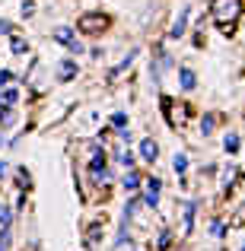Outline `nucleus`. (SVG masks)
<instances>
[{"instance_id":"nucleus-1","label":"nucleus","mask_w":245,"mask_h":251,"mask_svg":"<svg viewBox=\"0 0 245 251\" xmlns=\"http://www.w3.org/2000/svg\"><path fill=\"white\" fill-rule=\"evenodd\" d=\"M239 13H242V0H214V19L226 35L233 32V23L239 19Z\"/></svg>"},{"instance_id":"nucleus-2","label":"nucleus","mask_w":245,"mask_h":251,"mask_svg":"<svg viewBox=\"0 0 245 251\" xmlns=\"http://www.w3.org/2000/svg\"><path fill=\"white\" fill-rule=\"evenodd\" d=\"M77 29L86 32V35H99V32L109 29V16H105V13H83L80 23H77Z\"/></svg>"},{"instance_id":"nucleus-3","label":"nucleus","mask_w":245,"mask_h":251,"mask_svg":"<svg viewBox=\"0 0 245 251\" xmlns=\"http://www.w3.org/2000/svg\"><path fill=\"white\" fill-rule=\"evenodd\" d=\"M188 16H191V6H185L182 10V16L172 23V32H169V38H182L185 35V25H188Z\"/></svg>"},{"instance_id":"nucleus-4","label":"nucleus","mask_w":245,"mask_h":251,"mask_svg":"<svg viewBox=\"0 0 245 251\" xmlns=\"http://www.w3.org/2000/svg\"><path fill=\"white\" fill-rule=\"evenodd\" d=\"M156 156H160L156 140H143V143H140V159H143V162H156Z\"/></svg>"},{"instance_id":"nucleus-5","label":"nucleus","mask_w":245,"mask_h":251,"mask_svg":"<svg viewBox=\"0 0 245 251\" xmlns=\"http://www.w3.org/2000/svg\"><path fill=\"white\" fill-rule=\"evenodd\" d=\"M54 38H57L61 45H67V48H74V45H77V38H74V29H67V25L54 29Z\"/></svg>"},{"instance_id":"nucleus-6","label":"nucleus","mask_w":245,"mask_h":251,"mask_svg":"<svg viewBox=\"0 0 245 251\" xmlns=\"http://www.w3.org/2000/svg\"><path fill=\"white\" fill-rule=\"evenodd\" d=\"M156 201H160V181H147V203L150 207H156Z\"/></svg>"},{"instance_id":"nucleus-7","label":"nucleus","mask_w":245,"mask_h":251,"mask_svg":"<svg viewBox=\"0 0 245 251\" xmlns=\"http://www.w3.org/2000/svg\"><path fill=\"white\" fill-rule=\"evenodd\" d=\"M178 80H182V89H194V74H191L188 67L178 70Z\"/></svg>"},{"instance_id":"nucleus-8","label":"nucleus","mask_w":245,"mask_h":251,"mask_svg":"<svg viewBox=\"0 0 245 251\" xmlns=\"http://www.w3.org/2000/svg\"><path fill=\"white\" fill-rule=\"evenodd\" d=\"M74 74H77V64L74 61H64L61 67H57V76H61V80H70Z\"/></svg>"},{"instance_id":"nucleus-9","label":"nucleus","mask_w":245,"mask_h":251,"mask_svg":"<svg viewBox=\"0 0 245 251\" xmlns=\"http://www.w3.org/2000/svg\"><path fill=\"white\" fill-rule=\"evenodd\" d=\"M124 188H128V191H137V188H140V178H137V172H128V175H124Z\"/></svg>"},{"instance_id":"nucleus-10","label":"nucleus","mask_w":245,"mask_h":251,"mask_svg":"<svg viewBox=\"0 0 245 251\" xmlns=\"http://www.w3.org/2000/svg\"><path fill=\"white\" fill-rule=\"evenodd\" d=\"M118 162H121V166H134V153H131V150H118Z\"/></svg>"},{"instance_id":"nucleus-11","label":"nucleus","mask_w":245,"mask_h":251,"mask_svg":"<svg viewBox=\"0 0 245 251\" xmlns=\"http://www.w3.org/2000/svg\"><path fill=\"white\" fill-rule=\"evenodd\" d=\"M223 147H226V153H236V150H239V137L226 134V140H223Z\"/></svg>"},{"instance_id":"nucleus-12","label":"nucleus","mask_w":245,"mask_h":251,"mask_svg":"<svg viewBox=\"0 0 245 251\" xmlns=\"http://www.w3.org/2000/svg\"><path fill=\"white\" fill-rule=\"evenodd\" d=\"M172 169L182 175V172H188V156H175V162H172Z\"/></svg>"},{"instance_id":"nucleus-13","label":"nucleus","mask_w":245,"mask_h":251,"mask_svg":"<svg viewBox=\"0 0 245 251\" xmlns=\"http://www.w3.org/2000/svg\"><path fill=\"white\" fill-rule=\"evenodd\" d=\"M214 127H217V118H214V115H207V118L201 121V130H204V134H210Z\"/></svg>"},{"instance_id":"nucleus-14","label":"nucleus","mask_w":245,"mask_h":251,"mask_svg":"<svg viewBox=\"0 0 245 251\" xmlns=\"http://www.w3.org/2000/svg\"><path fill=\"white\" fill-rule=\"evenodd\" d=\"M13 51H16V54H26V51H29V45H26L23 38H13Z\"/></svg>"},{"instance_id":"nucleus-15","label":"nucleus","mask_w":245,"mask_h":251,"mask_svg":"<svg viewBox=\"0 0 245 251\" xmlns=\"http://www.w3.org/2000/svg\"><path fill=\"white\" fill-rule=\"evenodd\" d=\"M111 124H115V127H124V124H128V115H121V111L111 115Z\"/></svg>"},{"instance_id":"nucleus-16","label":"nucleus","mask_w":245,"mask_h":251,"mask_svg":"<svg viewBox=\"0 0 245 251\" xmlns=\"http://www.w3.org/2000/svg\"><path fill=\"white\" fill-rule=\"evenodd\" d=\"M0 99H3V105H13V102H16V89H6Z\"/></svg>"},{"instance_id":"nucleus-17","label":"nucleus","mask_w":245,"mask_h":251,"mask_svg":"<svg viewBox=\"0 0 245 251\" xmlns=\"http://www.w3.org/2000/svg\"><path fill=\"white\" fill-rule=\"evenodd\" d=\"M10 32H13V23L10 19H0V35H10Z\"/></svg>"},{"instance_id":"nucleus-18","label":"nucleus","mask_w":245,"mask_h":251,"mask_svg":"<svg viewBox=\"0 0 245 251\" xmlns=\"http://www.w3.org/2000/svg\"><path fill=\"white\" fill-rule=\"evenodd\" d=\"M32 13H35V3H32V0H26V3H23V16H32Z\"/></svg>"},{"instance_id":"nucleus-19","label":"nucleus","mask_w":245,"mask_h":251,"mask_svg":"<svg viewBox=\"0 0 245 251\" xmlns=\"http://www.w3.org/2000/svg\"><path fill=\"white\" fill-rule=\"evenodd\" d=\"M10 80H13V74H10V70H0V86H6Z\"/></svg>"},{"instance_id":"nucleus-20","label":"nucleus","mask_w":245,"mask_h":251,"mask_svg":"<svg viewBox=\"0 0 245 251\" xmlns=\"http://www.w3.org/2000/svg\"><path fill=\"white\" fill-rule=\"evenodd\" d=\"M6 169H10V166H6V162H3V159H0V175H3V172H6Z\"/></svg>"}]
</instances>
